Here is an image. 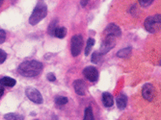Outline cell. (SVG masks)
Listing matches in <instances>:
<instances>
[{"instance_id": "28", "label": "cell", "mask_w": 161, "mask_h": 120, "mask_svg": "<svg viewBox=\"0 0 161 120\" xmlns=\"http://www.w3.org/2000/svg\"><path fill=\"white\" fill-rule=\"evenodd\" d=\"M3 4V1H0V6H1Z\"/></svg>"}, {"instance_id": "9", "label": "cell", "mask_w": 161, "mask_h": 120, "mask_svg": "<svg viewBox=\"0 0 161 120\" xmlns=\"http://www.w3.org/2000/svg\"><path fill=\"white\" fill-rule=\"evenodd\" d=\"M122 31L118 25H116L115 23H110L107 25V27L104 30V35L105 37H119L121 36Z\"/></svg>"}, {"instance_id": "13", "label": "cell", "mask_w": 161, "mask_h": 120, "mask_svg": "<svg viewBox=\"0 0 161 120\" xmlns=\"http://www.w3.org/2000/svg\"><path fill=\"white\" fill-rule=\"evenodd\" d=\"M16 84H17V81L13 78H11V77H3V78L0 79V85H1L3 87L4 86L13 87Z\"/></svg>"}, {"instance_id": "20", "label": "cell", "mask_w": 161, "mask_h": 120, "mask_svg": "<svg viewBox=\"0 0 161 120\" xmlns=\"http://www.w3.org/2000/svg\"><path fill=\"white\" fill-rule=\"evenodd\" d=\"M68 101H69L68 98L65 96H57L55 98V104L57 106H64V105L68 103Z\"/></svg>"}, {"instance_id": "6", "label": "cell", "mask_w": 161, "mask_h": 120, "mask_svg": "<svg viewBox=\"0 0 161 120\" xmlns=\"http://www.w3.org/2000/svg\"><path fill=\"white\" fill-rule=\"evenodd\" d=\"M116 45V39L114 37H105V39H103L101 43V46L99 49V54L102 55H105L107 54L111 49H113Z\"/></svg>"}, {"instance_id": "22", "label": "cell", "mask_w": 161, "mask_h": 120, "mask_svg": "<svg viewBox=\"0 0 161 120\" xmlns=\"http://www.w3.org/2000/svg\"><path fill=\"white\" fill-rule=\"evenodd\" d=\"M6 59H7V53L4 50L0 49V65H2L6 61Z\"/></svg>"}, {"instance_id": "17", "label": "cell", "mask_w": 161, "mask_h": 120, "mask_svg": "<svg viewBox=\"0 0 161 120\" xmlns=\"http://www.w3.org/2000/svg\"><path fill=\"white\" fill-rule=\"evenodd\" d=\"M83 120H95L94 113H93V110H92L91 107H88V108L85 109Z\"/></svg>"}, {"instance_id": "21", "label": "cell", "mask_w": 161, "mask_h": 120, "mask_svg": "<svg viewBox=\"0 0 161 120\" xmlns=\"http://www.w3.org/2000/svg\"><path fill=\"white\" fill-rule=\"evenodd\" d=\"M101 60V55L99 54V52H94L92 54V57H91V62L93 64H98Z\"/></svg>"}, {"instance_id": "19", "label": "cell", "mask_w": 161, "mask_h": 120, "mask_svg": "<svg viewBox=\"0 0 161 120\" xmlns=\"http://www.w3.org/2000/svg\"><path fill=\"white\" fill-rule=\"evenodd\" d=\"M4 119L6 120H23V116H20L18 113L14 112H10L4 115Z\"/></svg>"}, {"instance_id": "7", "label": "cell", "mask_w": 161, "mask_h": 120, "mask_svg": "<svg viewBox=\"0 0 161 120\" xmlns=\"http://www.w3.org/2000/svg\"><path fill=\"white\" fill-rule=\"evenodd\" d=\"M142 96L144 99H146L149 102L153 101V99L155 97V88H154L153 85H152L150 83L145 84L142 88Z\"/></svg>"}, {"instance_id": "2", "label": "cell", "mask_w": 161, "mask_h": 120, "mask_svg": "<svg viewBox=\"0 0 161 120\" xmlns=\"http://www.w3.org/2000/svg\"><path fill=\"white\" fill-rule=\"evenodd\" d=\"M47 16V6L45 2H38L33 10V13L29 18V23L36 25Z\"/></svg>"}, {"instance_id": "27", "label": "cell", "mask_w": 161, "mask_h": 120, "mask_svg": "<svg viewBox=\"0 0 161 120\" xmlns=\"http://www.w3.org/2000/svg\"><path fill=\"white\" fill-rule=\"evenodd\" d=\"M87 3H88V1H81V2H80V4H81L82 7H85Z\"/></svg>"}, {"instance_id": "1", "label": "cell", "mask_w": 161, "mask_h": 120, "mask_svg": "<svg viewBox=\"0 0 161 120\" xmlns=\"http://www.w3.org/2000/svg\"><path fill=\"white\" fill-rule=\"evenodd\" d=\"M43 65L41 62L31 60L21 63L18 68L19 73L24 77H36L42 72Z\"/></svg>"}, {"instance_id": "3", "label": "cell", "mask_w": 161, "mask_h": 120, "mask_svg": "<svg viewBox=\"0 0 161 120\" xmlns=\"http://www.w3.org/2000/svg\"><path fill=\"white\" fill-rule=\"evenodd\" d=\"M160 18H161L160 13L155 14V16H153V17L147 18L145 20V22H144L145 29L147 30L149 33L155 34L157 32V30L160 28V24H161Z\"/></svg>"}, {"instance_id": "4", "label": "cell", "mask_w": 161, "mask_h": 120, "mask_svg": "<svg viewBox=\"0 0 161 120\" xmlns=\"http://www.w3.org/2000/svg\"><path fill=\"white\" fill-rule=\"evenodd\" d=\"M83 46V37L82 35H75L71 38V43H70V51L71 55L74 57H77L82 50Z\"/></svg>"}, {"instance_id": "18", "label": "cell", "mask_w": 161, "mask_h": 120, "mask_svg": "<svg viewBox=\"0 0 161 120\" xmlns=\"http://www.w3.org/2000/svg\"><path fill=\"white\" fill-rule=\"evenodd\" d=\"M95 45V39L90 38L88 39L87 40V45H86V48H85V56H89L91 50H92V47Z\"/></svg>"}, {"instance_id": "5", "label": "cell", "mask_w": 161, "mask_h": 120, "mask_svg": "<svg viewBox=\"0 0 161 120\" xmlns=\"http://www.w3.org/2000/svg\"><path fill=\"white\" fill-rule=\"evenodd\" d=\"M25 94L27 96V98L29 100H31L32 102H34L35 104H42L43 99L42 96L41 94V92L38 91L37 88L32 87V86H27L25 88Z\"/></svg>"}, {"instance_id": "10", "label": "cell", "mask_w": 161, "mask_h": 120, "mask_svg": "<svg viewBox=\"0 0 161 120\" xmlns=\"http://www.w3.org/2000/svg\"><path fill=\"white\" fill-rule=\"evenodd\" d=\"M74 88L78 95H84L86 92V84L83 80H76L74 83Z\"/></svg>"}, {"instance_id": "8", "label": "cell", "mask_w": 161, "mask_h": 120, "mask_svg": "<svg viewBox=\"0 0 161 120\" xmlns=\"http://www.w3.org/2000/svg\"><path fill=\"white\" fill-rule=\"evenodd\" d=\"M83 75L87 80H89L92 83H95L98 80V71L95 66H87L83 70Z\"/></svg>"}, {"instance_id": "25", "label": "cell", "mask_w": 161, "mask_h": 120, "mask_svg": "<svg viewBox=\"0 0 161 120\" xmlns=\"http://www.w3.org/2000/svg\"><path fill=\"white\" fill-rule=\"evenodd\" d=\"M47 79L49 81V82H55L56 81V77H55V75H54V73H47Z\"/></svg>"}, {"instance_id": "14", "label": "cell", "mask_w": 161, "mask_h": 120, "mask_svg": "<svg viewBox=\"0 0 161 120\" xmlns=\"http://www.w3.org/2000/svg\"><path fill=\"white\" fill-rule=\"evenodd\" d=\"M131 52H132V48L131 47H126V48H124L122 50H119L117 52V57L118 58H122V59H127Z\"/></svg>"}, {"instance_id": "12", "label": "cell", "mask_w": 161, "mask_h": 120, "mask_svg": "<svg viewBox=\"0 0 161 120\" xmlns=\"http://www.w3.org/2000/svg\"><path fill=\"white\" fill-rule=\"evenodd\" d=\"M117 102V106L120 110H125L126 107V104H127V97L125 94H120L116 99Z\"/></svg>"}, {"instance_id": "24", "label": "cell", "mask_w": 161, "mask_h": 120, "mask_svg": "<svg viewBox=\"0 0 161 120\" xmlns=\"http://www.w3.org/2000/svg\"><path fill=\"white\" fill-rule=\"evenodd\" d=\"M153 0H152V1H151V0H150V1H146V0H140V1H139L140 5L143 6V7H148L151 4H153Z\"/></svg>"}, {"instance_id": "23", "label": "cell", "mask_w": 161, "mask_h": 120, "mask_svg": "<svg viewBox=\"0 0 161 120\" xmlns=\"http://www.w3.org/2000/svg\"><path fill=\"white\" fill-rule=\"evenodd\" d=\"M6 40V32L3 29H0V44H2Z\"/></svg>"}, {"instance_id": "26", "label": "cell", "mask_w": 161, "mask_h": 120, "mask_svg": "<svg viewBox=\"0 0 161 120\" xmlns=\"http://www.w3.org/2000/svg\"><path fill=\"white\" fill-rule=\"evenodd\" d=\"M3 93H4V87L2 86H0V98H1Z\"/></svg>"}, {"instance_id": "11", "label": "cell", "mask_w": 161, "mask_h": 120, "mask_svg": "<svg viewBox=\"0 0 161 120\" xmlns=\"http://www.w3.org/2000/svg\"><path fill=\"white\" fill-rule=\"evenodd\" d=\"M102 103H103L104 107H106V108L112 107L114 104V98H113L112 94H110L109 92L102 93Z\"/></svg>"}, {"instance_id": "15", "label": "cell", "mask_w": 161, "mask_h": 120, "mask_svg": "<svg viewBox=\"0 0 161 120\" xmlns=\"http://www.w3.org/2000/svg\"><path fill=\"white\" fill-rule=\"evenodd\" d=\"M67 35V29L66 27H57L55 32H54V36L58 39H64Z\"/></svg>"}, {"instance_id": "16", "label": "cell", "mask_w": 161, "mask_h": 120, "mask_svg": "<svg viewBox=\"0 0 161 120\" xmlns=\"http://www.w3.org/2000/svg\"><path fill=\"white\" fill-rule=\"evenodd\" d=\"M58 27V19L55 18L53 21L50 22L49 26H48V29H47V32H48V35L49 36H54V32L56 28Z\"/></svg>"}]
</instances>
